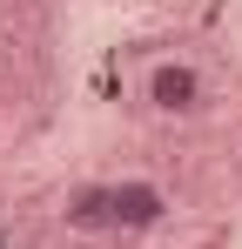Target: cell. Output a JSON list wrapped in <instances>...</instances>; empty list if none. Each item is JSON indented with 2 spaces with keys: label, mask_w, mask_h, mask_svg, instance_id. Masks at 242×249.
Returning a JSON list of instances; mask_svg holds the SVG:
<instances>
[{
  "label": "cell",
  "mask_w": 242,
  "mask_h": 249,
  "mask_svg": "<svg viewBox=\"0 0 242 249\" xmlns=\"http://www.w3.org/2000/svg\"><path fill=\"white\" fill-rule=\"evenodd\" d=\"M168 215H175V202H168L161 182H148V175H121L115 182V236H148Z\"/></svg>",
  "instance_id": "obj_2"
},
{
  "label": "cell",
  "mask_w": 242,
  "mask_h": 249,
  "mask_svg": "<svg viewBox=\"0 0 242 249\" xmlns=\"http://www.w3.org/2000/svg\"><path fill=\"white\" fill-rule=\"evenodd\" d=\"M141 101L155 108L161 122H189V115H202V101H208V81H202L195 61H155L148 81H141Z\"/></svg>",
  "instance_id": "obj_1"
},
{
  "label": "cell",
  "mask_w": 242,
  "mask_h": 249,
  "mask_svg": "<svg viewBox=\"0 0 242 249\" xmlns=\"http://www.w3.org/2000/svg\"><path fill=\"white\" fill-rule=\"evenodd\" d=\"M61 222L74 236H115V182H74L61 196Z\"/></svg>",
  "instance_id": "obj_3"
}]
</instances>
